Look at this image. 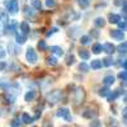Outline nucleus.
I'll return each instance as SVG.
<instances>
[{"instance_id":"473e14b6","label":"nucleus","mask_w":127,"mask_h":127,"mask_svg":"<svg viewBox=\"0 0 127 127\" xmlns=\"http://www.w3.org/2000/svg\"><path fill=\"white\" fill-rule=\"evenodd\" d=\"M38 48H39L41 51L47 50V45H46V42H45V41H39V42H38Z\"/></svg>"},{"instance_id":"6ab92c4d","label":"nucleus","mask_w":127,"mask_h":127,"mask_svg":"<svg viewBox=\"0 0 127 127\" xmlns=\"http://www.w3.org/2000/svg\"><path fill=\"white\" fill-rule=\"evenodd\" d=\"M103 83H104V85L105 87H108V85H112V84L114 83V76L112 75H108V76H105L103 79Z\"/></svg>"},{"instance_id":"ddd939ff","label":"nucleus","mask_w":127,"mask_h":127,"mask_svg":"<svg viewBox=\"0 0 127 127\" xmlns=\"http://www.w3.org/2000/svg\"><path fill=\"white\" fill-rule=\"evenodd\" d=\"M46 64L48 66H56L57 65V59L56 57H54V56H48L47 59H46Z\"/></svg>"},{"instance_id":"f03ea898","label":"nucleus","mask_w":127,"mask_h":127,"mask_svg":"<svg viewBox=\"0 0 127 127\" xmlns=\"http://www.w3.org/2000/svg\"><path fill=\"white\" fill-rule=\"evenodd\" d=\"M60 98H61V93H60V90H54V92L48 93V95H47V100H48V103H50L51 105L56 104V103L60 100Z\"/></svg>"},{"instance_id":"f704fd0d","label":"nucleus","mask_w":127,"mask_h":127,"mask_svg":"<svg viewBox=\"0 0 127 127\" xmlns=\"http://www.w3.org/2000/svg\"><path fill=\"white\" fill-rule=\"evenodd\" d=\"M118 76H120V79H121L122 81H126V80H127V78H126V70H123L122 72H120Z\"/></svg>"},{"instance_id":"c85d7f7f","label":"nucleus","mask_w":127,"mask_h":127,"mask_svg":"<svg viewBox=\"0 0 127 127\" xmlns=\"http://www.w3.org/2000/svg\"><path fill=\"white\" fill-rule=\"evenodd\" d=\"M126 48H127L126 42H123V43H121V45L117 47V50H118V52H120V54H126Z\"/></svg>"},{"instance_id":"cd10ccee","label":"nucleus","mask_w":127,"mask_h":127,"mask_svg":"<svg viewBox=\"0 0 127 127\" xmlns=\"http://www.w3.org/2000/svg\"><path fill=\"white\" fill-rule=\"evenodd\" d=\"M32 6L36 9H42V3L41 0H32Z\"/></svg>"},{"instance_id":"72a5a7b5","label":"nucleus","mask_w":127,"mask_h":127,"mask_svg":"<svg viewBox=\"0 0 127 127\" xmlns=\"http://www.w3.org/2000/svg\"><path fill=\"white\" fill-rule=\"evenodd\" d=\"M46 5L48 8H54V6H56V1L55 0H46Z\"/></svg>"},{"instance_id":"a211bd4d","label":"nucleus","mask_w":127,"mask_h":127,"mask_svg":"<svg viewBox=\"0 0 127 127\" xmlns=\"http://www.w3.org/2000/svg\"><path fill=\"white\" fill-rule=\"evenodd\" d=\"M79 56H80L81 60H89L90 54H89V51H87V50H80L79 51Z\"/></svg>"},{"instance_id":"c9c22d12","label":"nucleus","mask_w":127,"mask_h":127,"mask_svg":"<svg viewBox=\"0 0 127 127\" xmlns=\"http://www.w3.org/2000/svg\"><path fill=\"white\" fill-rule=\"evenodd\" d=\"M74 61H75V57H74V56L71 55V56H69V57H67V61H66V62H67V65H72Z\"/></svg>"},{"instance_id":"393cba45","label":"nucleus","mask_w":127,"mask_h":127,"mask_svg":"<svg viewBox=\"0 0 127 127\" xmlns=\"http://www.w3.org/2000/svg\"><path fill=\"white\" fill-rule=\"evenodd\" d=\"M78 4H79V6H80L81 9H85V8L89 6L90 0H78Z\"/></svg>"},{"instance_id":"7c9ffc66","label":"nucleus","mask_w":127,"mask_h":127,"mask_svg":"<svg viewBox=\"0 0 127 127\" xmlns=\"http://www.w3.org/2000/svg\"><path fill=\"white\" fill-rule=\"evenodd\" d=\"M89 42H90V37H88V36H83L80 38V43L81 45H88Z\"/></svg>"},{"instance_id":"4c0bfd02","label":"nucleus","mask_w":127,"mask_h":127,"mask_svg":"<svg viewBox=\"0 0 127 127\" xmlns=\"http://www.w3.org/2000/svg\"><path fill=\"white\" fill-rule=\"evenodd\" d=\"M55 32H57V28H52L50 32H47V33H46V36H47V37H50V36H52V34H54Z\"/></svg>"},{"instance_id":"f8f14e48","label":"nucleus","mask_w":127,"mask_h":127,"mask_svg":"<svg viewBox=\"0 0 127 127\" xmlns=\"http://www.w3.org/2000/svg\"><path fill=\"white\" fill-rule=\"evenodd\" d=\"M34 10L33 8H31V6H24V15L28 17V18H33L34 17Z\"/></svg>"},{"instance_id":"2eb2a0df","label":"nucleus","mask_w":127,"mask_h":127,"mask_svg":"<svg viewBox=\"0 0 127 127\" xmlns=\"http://www.w3.org/2000/svg\"><path fill=\"white\" fill-rule=\"evenodd\" d=\"M108 20L111 23H114V24H117L120 20H121V17L118 15V14H109V17H108Z\"/></svg>"},{"instance_id":"4468645a","label":"nucleus","mask_w":127,"mask_h":127,"mask_svg":"<svg viewBox=\"0 0 127 127\" xmlns=\"http://www.w3.org/2000/svg\"><path fill=\"white\" fill-rule=\"evenodd\" d=\"M33 121H34V118H33V117H31L28 113L24 112V113L22 114V122H23V123H32Z\"/></svg>"},{"instance_id":"c756f323","label":"nucleus","mask_w":127,"mask_h":127,"mask_svg":"<svg viewBox=\"0 0 127 127\" xmlns=\"http://www.w3.org/2000/svg\"><path fill=\"white\" fill-rule=\"evenodd\" d=\"M89 127H102V122L99 120H93L89 125Z\"/></svg>"},{"instance_id":"dca6fc26","label":"nucleus","mask_w":127,"mask_h":127,"mask_svg":"<svg viewBox=\"0 0 127 127\" xmlns=\"http://www.w3.org/2000/svg\"><path fill=\"white\" fill-rule=\"evenodd\" d=\"M94 24H95V27H99V28H102V27H104V26H105V20H104V18L98 17V18H95V20H94Z\"/></svg>"},{"instance_id":"0eeeda50","label":"nucleus","mask_w":127,"mask_h":127,"mask_svg":"<svg viewBox=\"0 0 127 127\" xmlns=\"http://www.w3.org/2000/svg\"><path fill=\"white\" fill-rule=\"evenodd\" d=\"M15 41H17V43H19V45L24 43V42L27 41V34H24L20 29L17 31V33H15Z\"/></svg>"},{"instance_id":"9b49d317","label":"nucleus","mask_w":127,"mask_h":127,"mask_svg":"<svg viewBox=\"0 0 127 127\" xmlns=\"http://www.w3.org/2000/svg\"><path fill=\"white\" fill-rule=\"evenodd\" d=\"M15 27H17V23L14 22V20H12L10 22V24H8L6 27H5V31H6V33H14V31H15Z\"/></svg>"},{"instance_id":"6e6552de","label":"nucleus","mask_w":127,"mask_h":127,"mask_svg":"<svg viewBox=\"0 0 127 127\" xmlns=\"http://www.w3.org/2000/svg\"><path fill=\"white\" fill-rule=\"evenodd\" d=\"M102 50L104 51V52H107V54H109V55H112L113 52L116 51V47L112 45V43H104L103 46H102Z\"/></svg>"},{"instance_id":"b1692460","label":"nucleus","mask_w":127,"mask_h":127,"mask_svg":"<svg viewBox=\"0 0 127 127\" xmlns=\"http://www.w3.org/2000/svg\"><path fill=\"white\" fill-rule=\"evenodd\" d=\"M20 31H22L24 34H28V32H29V26H28L27 22H22V23H20Z\"/></svg>"},{"instance_id":"bb28decb","label":"nucleus","mask_w":127,"mask_h":127,"mask_svg":"<svg viewBox=\"0 0 127 127\" xmlns=\"http://www.w3.org/2000/svg\"><path fill=\"white\" fill-rule=\"evenodd\" d=\"M10 85V83L6 81V80H0V88H1L3 90H6Z\"/></svg>"},{"instance_id":"412c9836","label":"nucleus","mask_w":127,"mask_h":127,"mask_svg":"<svg viewBox=\"0 0 127 127\" xmlns=\"http://www.w3.org/2000/svg\"><path fill=\"white\" fill-rule=\"evenodd\" d=\"M90 67L94 69V70H98L102 67V61L100 60H93L92 64H90Z\"/></svg>"},{"instance_id":"f3484780","label":"nucleus","mask_w":127,"mask_h":127,"mask_svg":"<svg viewBox=\"0 0 127 127\" xmlns=\"http://www.w3.org/2000/svg\"><path fill=\"white\" fill-rule=\"evenodd\" d=\"M118 95H120L118 90H116V92H109V94L107 95V99H108V102H114L116 98H117Z\"/></svg>"},{"instance_id":"2f4dec72","label":"nucleus","mask_w":127,"mask_h":127,"mask_svg":"<svg viewBox=\"0 0 127 127\" xmlns=\"http://www.w3.org/2000/svg\"><path fill=\"white\" fill-rule=\"evenodd\" d=\"M79 70H80V71H84V72H87V71L89 70V66L87 65L85 62H81L80 65H79Z\"/></svg>"},{"instance_id":"f257e3e1","label":"nucleus","mask_w":127,"mask_h":127,"mask_svg":"<svg viewBox=\"0 0 127 127\" xmlns=\"http://www.w3.org/2000/svg\"><path fill=\"white\" fill-rule=\"evenodd\" d=\"M5 6H6L8 13H10V14H17L18 10H19L18 0H8L5 3Z\"/></svg>"},{"instance_id":"79ce46f5","label":"nucleus","mask_w":127,"mask_h":127,"mask_svg":"<svg viewBox=\"0 0 127 127\" xmlns=\"http://www.w3.org/2000/svg\"><path fill=\"white\" fill-rule=\"evenodd\" d=\"M4 67H5V62H3V64H1V65H0V70H3Z\"/></svg>"},{"instance_id":"a19ab883","label":"nucleus","mask_w":127,"mask_h":127,"mask_svg":"<svg viewBox=\"0 0 127 127\" xmlns=\"http://www.w3.org/2000/svg\"><path fill=\"white\" fill-rule=\"evenodd\" d=\"M114 4L117 6H121L122 5V0H114Z\"/></svg>"},{"instance_id":"39448f33","label":"nucleus","mask_w":127,"mask_h":127,"mask_svg":"<svg viewBox=\"0 0 127 127\" xmlns=\"http://www.w3.org/2000/svg\"><path fill=\"white\" fill-rule=\"evenodd\" d=\"M57 117H61V118H65L66 121H71V116H70V111L67 108H61L57 111L56 113Z\"/></svg>"},{"instance_id":"20e7f679","label":"nucleus","mask_w":127,"mask_h":127,"mask_svg":"<svg viewBox=\"0 0 127 127\" xmlns=\"http://www.w3.org/2000/svg\"><path fill=\"white\" fill-rule=\"evenodd\" d=\"M84 97H85V94H84V90L83 88H78L76 92H75V98H74V102H75V105L83 103L84 100Z\"/></svg>"},{"instance_id":"9d476101","label":"nucleus","mask_w":127,"mask_h":127,"mask_svg":"<svg viewBox=\"0 0 127 127\" xmlns=\"http://www.w3.org/2000/svg\"><path fill=\"white\" fill-rule=\"evenodd\" d=\"M36 98V92L34 90H29V92H27V94L24 95V100L26 102H32Z\"/></svg>"},{"instance_id":"a878e982","label":"nucleus","mask_w":127,"mask_h":127,"mask_svg":"<svg viewBox=\"0 0 127 127\" xmlns=\"http://www.w3.org/2000/svg\"><path fill=\"white\" fill-rule=\"evenodd\" d=\"M109 88L108 87H104V88H100L99 89V95H100V97H107V95L109 94Z\"/></svg>"},{"instance_id":"423d86ee","label":"nucleus","mask_w":127,"mask_h":127,"mask_svg":"<svg viewBox=\"0 0 127 127\" xmlns=\"http://www.w3.org/2000/svg\"><path fill=\"white\" fill-rule=\"evenodd\" d=\"M109 34H111V37H112V38L117 39V41H122V39H123V37H125L123 32H122V31H120V29H112V31L109 32Z\"/></svg>"},{"instance_id":"5701e85b","label":"nucleus","mask_w":127,"mask_h":127,"mask_svg":"<svg viewBox=\"0 0 127 127\" xmlns=\"http://www.w3.org/2000/svg\"><path fill=\"white\" fill-rule=\"evenodd\" d=\"M92 51H93V54H95V55L100 54V52L103 51V50H102V45H100V43H95V45L93 46Z\"/></svg>"},{"instance_id":"4be33fe9","label":"nucleus","mask_w":127,"mask_h":127,"mask_svg":"<svg viewBox=\"0 0 127 127\" xmlns=\"http://www.w3.org/2000/svg\"><path fill=\"white\" fill-rule=\"evenodd\" d=\"M113 59L112 57H105V59H103V62H102V65H104V66H107V67H109V66H112L113 65Z\"/></svg>"},{"instance_id":"7ed1b4c3","label":"nucleus","mask_w":127,"mask_h":127,"mask_svg":"<svg viewBox=\"0 0 127 127\" xmlns=\"http://www.w3.org/2000/svg\"><path fill=\"white\" fill-rule=\"evenodd\" d=\"M26 59L29 64H36L37 60H38V56L36 54V51L32 48V47H28L27 48V52H26Z\"/></svg>"},{"instance_id":"1a4fd4ad","label":"nucleus","mask_w":127,"mask_h":127,"mask_svg":"<svg viewBox=\"0 0 127 127\" xmlns=\"http://www.w3.org/2000/svg\"><path fill=\"white\" fill-rule=\"evenodd\" d=\"M50 51L52 52V54L57 55V56H62V55H64V50H62L61 47H59V46H52V47H50Z\"/></svg>"},{"instance_id":"ea45409f","label":"nucleus","mask_w":127,"mask_h":127,"mask_svg":"<svg viewBox=\"0 0 127 127\" xmlns=\"http://www.w3.org/2000/svg\"><path fill=\"white\" fill-rule=\"evenodd\" d=\"M12 125H13V126H15V127H20V123H19V121H18L17 118H15V120H13Z\"/></svg>"},{"instance_id":"e433bc0d","label":"nucleus","mask_w":127,"mask_h":127,"mask_svg":"<svg viewBox=\"0 0 127 127\" xmlns=\"http://www.w3.org/2000/svg\"><path fill=\"white\" fill-rule=\"evenodd\" d=\"M117 24H118V27H120L121 29H123V31L126 29V22H125V20H122V22H118Z\"/></svg>"},{"instance_id":"58836bf2","label":"nucleus","mask_w":127,"mask_h":127,"mask_svg":"<svg viewBox=\"0 0 127 127\" xmlns=\"http://www.w3.org/2000/svg\"><path fill=\"white\" fill-rule=\"evenodd\" d=\"M4 56H5V50L0 46V59H3Z\"/></svg>"},{"instance_id":"aec40b11","label":"nucleus","mask_w":127,"mask_h":127,"mask_svg":"<svg viewBox=\"0 0 127 127\" xmlns=\"http://www.w3.org/2000/svg\"><path fill=\"white\" fill-rule=\"evenodd\" d=\"M97 116V112H94V111H90V109H87L85 112L83 113V117L84 118H93Z\"/></svg>"}]
</instances>
